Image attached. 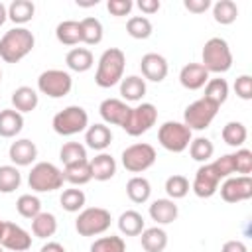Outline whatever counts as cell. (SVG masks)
<instances>
[{
	"label": "cell",
	"instance_id": "484cf974",
	"mask_svg": "<svg viewBox=\"0 0 252 252\" xmlns=\"http://www.w3.org/2000/svg\"><path fill=\"white\" fill-rule=\"evenodd\" d=\"M120 94L128 102H138L146 94V81L138 75H128L120 81Z\"/></svg>",
	"mask_w": 252,
	"mask_h": 252
},
{
	"label": "cell",
	"instance_id": "8992f818",
	"mask_svg": "<svg viewBox=\"0 0 252 252\" xmlns=\"http://www.w3.org/2000/svg\"><path fill=\"white\" fill-rule=\"evenodd\" d=\"M193 140V132L183 124V122H175V120H167L159 126L158 130V142L161 144V148H165L171 154H181L189 148Z\"/></svg>",
	"mask_w": 252,
	"mask_h": 252
},
{
	"label": "cell",
	"instance_id": "ffe728a7",
	"mask_svg": "<svg viewBox=\"0 0 252 252\" xmlns=\"http://www.w3.org/2000/svg\"><path fill=\"white\" fill-rule=\"evenodd\" d=\"M85 142L87 148L94 152H104L112 142V130L106 124H93L85 130Z\"/></svg>",
	"mask_w": 252,
	"mask_h": 252
},
{
	"label": "cell",
	"instance_id": "db71d44e",
	"mask_svg": "<svg viewBox=\"0 0 252 252\" xmlns=\"http://www.w3.org/2000/svg\"><path fill=\"white\" fill-rule=\"evenodd\" d=\"M6 20H8V8H6V6L0 2V26H2Z\"/></svg>",
	"mask_w": 252,
	"mask_h": 252
},
{
	"label": "cell",
	"instance_id": "f907efd6",
	"mask_svg": "<svg viewBox=\"0 0 252 252\" xmlns=\"http://www.w3.org/2000/svg\"><path fill=\"white\" fill-rule=\"evenodd\" d=\"M220 252H248V246L242 240H226L220 246Z\"/></svg>",
	"mask_w": 252,
	"mask_h": 252
},
{
	"label": "cell",
	"instance_id": "681fc988",
	"mask_svg": "<svg viewBox=\"0 0 252 252\" xmlns=\"http://www.w3.org/2000/svg\"><path fill=\"white\" fill-rule=\"evenodd\" d=\"M211 0H183V8L193 12V14H203L211 8Z\"/></svg>",
	"mask_w": 252,
	"mask_h": 252
},
{
	"label": "cell",
	"instance_id": "2e32d148",
	"mask_svg": "<svg viewBox=\"0 0 252 252\" xmlns=\"http://www.w3.org/2000/svg\"><path fill=\"white\" fill-rule=\"evenodd\" d=\"M8 158L16 167H26L32 165L37 158V146L35 142L28 140V138H20L16 142L10 144L8 148Z\"/></svg>",
	"mask_w": 252,
	"mask_h": 252
},
{
	"label": "cell",
	"instance_id": "6da1fadb",
	"mask_svg": "<svg viewBox=\"0 0 252 252\" xmlns=\"http://www.w3.org/2000/svg\"><path fill=\"white\" fill-rule=\"evenodd\" d=\"M124 67H126V55L118 47H108L102 51L96 63L94 83L100 89H110L118 85L124 79Z\"/></svg>",
	"mask_w": 252,
	"mask_h": 252
},
{
	"label": "cell",
	"instance_id": "ba28073f",
	"mask_svg": "<svg viewBox=\"0 0 252 252\" xmlns=\"http://www.w3.org/2000/svg\"><path fill=\"white\" fill-rule=\"evenodd\" d=\"M73 79L63 69H47L37 77V91L49 98H63L71 93Z\"/></svg>",
	"mask_w": 252,
	"mask_h": 252
},
{
	"label": "cell",
	"instance_id": "f35d334b",
	"mask_svg": "<svg viewBox=\"0 0 252 252\" xmlns=\"http://www.w3.org/2000/svg\"><path fill=\"white\" fill-rule=\"evenodd\" d=\"M85 201H87V197H85L83 189H77V187L65 189V191L61 193V197H59L61 207H63L67 213H79V211H83Z\"/></svg>",
	"mask_w": 252,
	"mask_h": 252
},
{
	"label": "cell",
	"instance_id": "bcb514c9",
	"mask_svg": "<svg viewBox=\"0 0 252 252\" xmlns=\"http://www.w3.org/2000/svg\"><path fill=\"white\" fill-rule=\"evenodd\" d=\"M213 169L217 171V175L220 179H226V177H232L234 173V163H232V154H224L220 158H217L215 161H211Z\"/></svg>",
	"mask_w": 252,
	"mask_h": 252
},
{
	"label": "cell",
	"instance_id": "ee69618b",
	"mask_svg": "<svg viewBox=\"0 0 252 252\" xmlns=\"http://www.w3.org/2000/svg\"><path fill=\"white\" fill-rule=\"evenodd\" d=\"M91 252H126V242L122 236H100L91 244Z\"/></svg>",
	"mask_w": 252,
	"mask_h": 252
},
{
	"label": "cell",
	"instance_id": "4fadbf2b",
	"mask_svg": "<svg viewBox=\"0 0 252 252\" xmlns=\"http://www.w3.org/2000/svg\"><path fill=\"white\" fill-rule=\"evenodd\" d=\"M219 183H220V177L213 169L211 161H207L197 169L193 183H191V189L199 199H209L219 191Z\"/></svg>",
	"mask_w": 252,
	"mask_h": 252
},
{
	"label": "cell",
	"instance_id": "b9f144b4",
	"mask_svg": "<svg viewBox=\"0 0 252 252\" xmlns=\"http://www.w3.org/2000/svg\"><path fill=\"white\" fill-rule=\"evenodd\" d=\"M16 211L24 219H33V217H37L41 213V201L32 193H24L16 201Z\"/></svg>",
	"mask_w": 252,
	"mask_h": 252
},
{
	"label": "cell",
	"instance_id": "9c48e42d",
	"mask_svg": "<svg viewBox=\"0 0 252 252\" xmlns=\"http://www.w3.org/2000/svg\"><path fill=\"white\" fill-rule=\"evenodd\" d=\"M220 106H217L215 102L207 100L205 96L193 100L185 112H183V124L193 132V130H205L211 126V122L215 120L217 112H219Z\"/></svg>",
	"mask_w": 252,
	"mask_h": 252
},
{
	"label": "cell",
	"instance_id": "60d3db41",
	"mask_svg": "<svg viewBox=\"0 0 252 252\" xmlns=\"http://www.w3.org/2000/svg\"><path fill=\"white\" fill-rule=\"evenodd\" d=\"M189 189H191V185H189V179H187L185 175L175 173V175H169V177L165 179V193H167V197H169L171 201L183 199V197L189 193Z\"/></svg>",
	"mask_w": 252,
	"mask_h": 252
},
{
	"label": "cell",
	"instance_id": "52a82bcc",
	"mask_svg": "<svg viewBox=\"0 0 252 252\" xmlns=\"http://www.w3.org/2000/svg\"><path fill=\"white\" fill-rule=\"evenodd\" d=\"M110 211L102 207H89L79 211V217L75 219V230L81 236H98L110 228Z\"/></svg>",
	"mask_w": 252,
	"mask_h": 252
},
{
	"label": "cell",
	"instance_id": "8d00e7d4",
	"mask_svg": "<svg viewBox=\"0 0 252 252\" xmlns=\"http://www.w3.org/2000/svg\"><path fill=\"white\" fill-rule=\"evenodd\" d=\"M215 154V146L209 138L205 136H197L191 140L189 144V156L195 159V161H201V163H207Z\"/></svg>",
	"mask_w": 252,
	"mask_h": 252
},
{
	"label": "cell",
	"instance_id": "cb8c5ba5",
	"mask_svg": "<svg viewBox=\"0 0 252 252\" xmlns=\"http://www.w3.org/2000/svg\"><path fill=\"white\" fill-rule=\"evenodd\" d=\"M140 242L142 248L146 252H163L167 246V232L159 226H152V228H144L140 232Z\"/></svg>",
	"mask_w": 252,
	"mask_h": 252
},
{
	"label": "cell",
	"instance_id": "f1b7e54d",
	"mask_svg": "<svg viewBox=\"0 0 252 252\" xmlns=\"http://www.w3.org/2000/svg\"><path fill=\"white\" fill-rule=\"evenodd\" d=\"M79 28H81V41L83 43H87V45H98L102 41L104 30H102V24H100L98 18H93V16L83 18L79 22Z\"/></svg>",
	"mask_w": 252,
	"mask_h": 252
},
{
	"label": "cell",
	"instance_id": "74e56055",
	"mask_svg": "<svg viewBox=\"0 0 252 252\" xmlns=\"http://www.w3.org/2000/svg\"><path fill=\"white\" fill-rule=\"evenodd\" d=\"M126 32L134 39H148L154 32V26L146 16H132L126 22Z\"/></svg>",
	"mask_w": 252,
	"mask_h": 252
},
{
	"label": "cell",
	"instance_id": "7dc6e473",
	"mask_svg": "<svg viewBox=\"0 0 252 252\" xmlns=\"http://www.w3.org/2000/svg\"><path fill=\"white\" fill-rule=\"evenodd\" d=\"M234 93L238 98L242 100H250L252 98V77L250 75H240L234 81Z\"/></svg>",
	"mask_w": 252,
	"mask_h": 252
},
{
	"label": "cell",
	"instance_id": "3957f363",
	"mask_svg": "<svg viewBox=\"0 0 252 252\" xmlns=\"http://www.w3.org/2000/svg\"><path fill=\"white\" fill-rule=\"evenodd\" d=\"M201 65L209 73H226L232 67V51L222 37H211L205 41L201 51Z\"/></svg>",
	"mask_w": 252,
	"mask_h": 252
},
{
	"label": "cell",
	"instance_id": "6f0895ef",
	"mask_svg": "<svg viewBox=\"0 0 252 252\" xmlns=\"http://www.w3.org/2000/svg\"><path fill=\"white\" fill-rule=\"evenodd\" d=\"M0 252H4V248H2V246H0Z\"/></svg>",
	"mask_w": 252,
	"mask_h": 252
},
{
	"label": "cell",
	"instance_id": "5b68a950",
	"mask_svg": "<svg viewBox=\"0 0 252 252\" xmlns=\"http://www.w3.org/2000/svg\"><path fill=\"white\" fill-rule=\"evenodd\" d=\"M51 126H53L55 134H59V136H75L89 128V114L83 106L71 104L53 116Z\"/></svg>",
	"mask_w": 252,
	"mask_h": 252
},
{
	"label": "cell",
	"instance_id": "f6af8a7d",
	"mask_svg": "<svg viewBox=\"0 0 252 252\" xmlns=\"http://www.w3.org/2000/svg\"><path fill=\"white\" fill-rule=\"evenodd\" d=\"M232 163H234V173L250 175L252 173V152L246 148H238L232 154Z\"/></svg>",
	"mask_w": 252,
	"mask_h": 252
},
{
	"label": "cell",
	"instance_id": "5bb4252c",
	"mask_svg": "<svg viewBox=\"0 0 252 252\" xmlns=\"http://www.w3.org/2000/svg\"><path fill=\"white\" fill-rule=\"evenodd\" d=\"M0 246L14 250V252H26L32 246V236L22 226L4 220L2 228H0Z\"/></svg>",
	"mask_w": 252,
	"mask_h": 252
},
{
	"label": "cell",
	"instance_id": "ac0fdd59",
	"mask_svg": "<svg viewBox=\"0 0 252 252\" xmlns=\"http://www.w3.org/2000/svg\"><path fill=\"white\" fill-rule=\"evenodd\" d=\"M209 81V71L201 63H187L179 71V83L187 91H199L207 85Z\"/></svg>",
	"mask_w": 252,
	"mask_h": 252
},
{
	"label": "cell",
	"instance_id": "11a10c76",
	"mask_svg": "<svg viewBox=\"0 0 252 252\" xmlns=\"http://www.w3.org/2000/svg\"><path fill=\"white\" fill-rule=\"evenodd\" d=\"M0 81H2V69H0Z\"/></svg>",
	"mask_w": 252,
	"mask_h": 252
},
{
	"label": "cell",
	"instance_id": "d6986e66",
	"mask_svg": "<svg viewBox=\"0 0 252 252\" xmlns=\"http://www.w3.org/2000/svg\"><path fill=\"white\" fill-rule=\"evenodd\" d=\"M89 165H91V175L96 181H108L116 175V159L106 152H100L98 156L89 159Z\"/></svg>",
	"mask_w": 252,
	"mask_h": 252
},
{
	"label": "cell",
	"instance_id": "4dcf8cb0",
	"mask_svg": "<svg viewBox=\"0 0 252 252\" xmlns=\"http://www.w3.org/2000/svg\"><path fill=\"white\" fill-rule=\"evenodd\" d=\"M144 217L138 213V211H124L120 217H118V230L124 234V236H138L142 230H144Z\"/></svg>",
	"mask_w": 252,
	"mask_h": 252
},
{
	"label": "cell",
	"instance_id": "f5cc1de1",
	"mask_svg": "<svg viewBox=\"0 0 252 252\" xmlns=\"http://www.w3.org/2000/svg\"><path fill=\"white\" fill-rule=\"evenodd\" d=\"M39 252H67L65 250V246L63 244H59V242H47V244H43L41 248H39Z\"/></svg>",
	"mask_w": 252,
	"mask_h": 252
},
{
	"label": "cell",
	"instance_id": "d4e9b609",
	"mask_svg": "<svg viewBox=\"0 0 252 252\" xmlns=\"http://www.w3.org/2000/svg\"><path fill=\"white\" fill-rule=\"evenodd\" d=\"M65 63L71 71L75 73H85L94 65V57L91 53V49L87 47H73L67 55H65Z\"/></svg>",
	"mask_w": 252,
	"mask_h": 252
},
{
	"label": "cell",
	"instance_id": "9a60e30c",
	"mask_svg": "<svg viewBox=\"0 0 252 252\" xmlns=\"http://www.w3.org/2000/svg\"><path fill=\"white\" fill-rule=\"evenodd\" d=\"M140 71L144 81H152V83H161L167 77V59L159 53H146L140 61Z\"/></svg>",
	"mask_w": 252,
	"mask_h": 252
},
{
	"label": "cell",
	"instance_id": "7a4b0ae2",
	"mask_svg": "<svg viewBox=\"0 0 252 252\" xmlns=\"http://www.w3.org/2000/svg\"><path fill=\"white\" fill-rule=\"evenodd\" d=\"M35 37L28 28H12L0 37V59L4 63H18L32 53Z\"/></svg>",
	"mask_w": 252,
	"mask_h": 252
},
{
	"label": "cell",
	"instance_id": "7bdbcfd3",
	"mask_svg": "<svg viewBox=\"0 0 252 252\" xmlns=\"http://www.w3.org/2000/svg\"><path fill=\"white\" fill-rule=\"evenodd\" d=\"M59 159L63 161V165L87 159V146H83L81 142H67L59 150Z\"/></svg>",
	"mask_w": 252,
	"mask_h": 252
},
{
	"label": "cell",
	"instance_id": "603a6c76",
	"mask_svg": "<svg viewBox=\"0 0 252 252\" xmlns=\"http://www.w3.org/2000/svg\"><path fill=\"white\" fill-rule=\"evenodd\" d=\"M37 102H39V94H37L32 87H26V85H24V87H18V89L12 93V106H14V110H18L20 114L35 110Z\"/></svg>",
	"mask_w": 252,
	"mask_h": 252
},
{
	"label": "cell",
	"instance_id": "7c38bea8",
	"mask_svg": "<svg viewBox=\"0 0 252 252\" xmlns=\"http://www.w3.org/2000/svg\"><path fill=\"white\" fill-rule=\"evenodd\" d=\"M220 197L226 203H240L252 197V177L250 175H234L226 177L220 185Z\"/></svg>",
	"mask_w": 252,
	"mask_h": 252
},
{
	"label": "cell",
	"instance_id": "e575fe53",
	"mask_svg": "<svg viewBox=\"0 0 252 252\" xmlns=\"http://www.w3.org/2000/svg\"><path fill=\"white\" fill-rule=\"evenodd\" d=\"M213 18L220 26H228L238 18V6L232 0H219L213 4Z\"/></svg>",
	"mask_w": 252,
	"mask_h": 252
},
{
	"label": "cell",
	"instance_id": "ab89813d",
	"mask_svg": "<svg viewBox=\"0 0 252 252\" xmlns=\"http://www.w3.org/2000/svg\"><path fill=\"white\" fill-rule=\"evenodd\" d=\"M22 183V173L16 165H0V193H14Z\"/></svg>",
	"mask_w": 252,
	"mask_h": 252
},
{
	"label": "cell",
	"instance_id": "d590c367",
	"mask_svg": "<svg viewBox=\"0 0 252 252\" xmlns=\"http://www.w3.org/2000/svg\"><path fill=\"white\" fill-rule=\"evenodd\" d=\"M207 100L215 102L217 106L224 104L226 98H228V83L220 77H215V79H209L207 85H205V94H203Z\"/></svg>",
	"mask_w": 252,
	"mask_h": 252
},
{
	"label": "cell",
	"instance_id": "816d5d0a",
	"mask_svg": "<svg viewBox=\"0 0 252 252\" xmlns=\"http://www.w3.org/2000/svg\"><path fill=\"white\" fill-rule=\"evenodd\" d=\"M138 8L144 12V14H156L159 8H161V4H159V0H140L138 2Z\"/></svg>",
	"mask_w": 252,
	"mask_h": 252
},
{
	"label": "cell",
	"instance_id": "c3c4849f",
	"mask_svg": "<svg viewBox=\"0 0 252 252\" xmlns=\"http://www.w3.org/2000/svg\"><path fill=\"white\" fill-rule=\"evenodd\" d=\"M134 8V2L132 0H108L106 2V10L116 16V18H122V16H128Z\"/></svg>",
	"mask_w": 252,
	"mask_h": 252
},
{
	"label": "cell",
	"instance_id": "44dd1931",
	"mask_svg": "<svg viewBox=\"0 0 252 252\" xmlns=\"http://www.w3.org/2000/svg\"><path fill=\"white\" fill-rule=\"evenodd\" d=\"M148 213H150L152 220H156L158 224H169L177 219L179 209H177L175 201H171V199H156L150 205Z\"/></svg>",
	"mask_w": 252,
	"mask_h": 252
},
{
	"label": "cell",
	"instance_id": "30bf717a",
	"mask_svg": "<svg viewBox=\"0 0 252 252\" xmlns=\"http://www.w3.org/2000/svg\"><path fill=\"white\" fill-rule=\"evenodd\" d=\"M156 148L152 144H146V142H138V144H132L128 146L124 152H122V165L126 171L130 173H142L146 169H150L154 163H156Z\"/></svg>",
	"mask_w": 252,
	"mask_h": 252
},
{
	"label": "cell",
	"instance_id": "1f68e13d",
	"mask_svg": "<svg viewBox=\"0 0 252 252\" xmlns=\"http://www.w3.org/2000/svg\"><path fill=\"white\" fill-rule=\"evenodd\" d=\"M33 14H35V6L30 0H14L8 6V20H12L16 28L28 24L33 18Z\"/></svg>",
	"mask_w": 252,
	"mask_h": 252
},
{
	"label": "cell",
	"instance_id": "836d02e7",
	"mask_svg": "<svg viewBox=\"0 0 252 252\" xmlns=\"http://www.w3.org/2000/svg\"><path fill=\"white\" fill-rule=\"evenodd\" d=\"M55 37L63 45H77L81 43V28L75 20H63L55 28Z\"/></svg>",
	"mask_w": 252,
	"mask_h": 252
},
{
	"label": "cell",
	"instance_id": "4316f807",
	"mask_svg": "<svg viewBox=\"0 0 252 252\" xmlns=\"http://www.w3.org/2000/svg\"><path fill=\"white\" fill-rule=\"evenodd\" d=\"M63 177L67 183L71 185H85L93 179L91 175V165H89V159H81V161H75V163H69L65 165L63 169Z\"/></svg>",
	"mask_w": 252,
	"mask_h": 252
},
{
	"label": "cell",
	"instance_id": "83f0119b",
	"mask_svg": "<svg viewBox=\"0 0 252 252\" xmlns=\"http://www.w3.org/2000/svg\"><path fill=\"white\" fill-rule=\"evenodd\" d=\"M126 195H128V199H130L132 203L142 205V203H146V201L150 199V195H152V185H150V181H148L146 177L134 175V177H130L128 183H126Z\"/></svg>",
	"mask_w": 252,
	"mask_h": 252
},
{
	"label": "cell",
	"instance_id": "f546056e",
	"mask_svg": "<svg viewBox=\"0 0 252 252\" xmlns=\"http://www.w3.org/2000/svg\"><path fill=\"white\" fill-rule=\"evenodd\" d=\"M220 136H222V140H224L226 146H230V148H242L244 142H246V138H248V130H246V126L242 122L230 120V122H226L222 126Z\"/></svg>",
	"mask_w": 252,
	"mask_h": 252
},
{
	"label": "cell",
	"instance_id": "d6a6232c",
	"mask_svg": "<svg viewBox=\"0 0 252 252\" xmlns=\"http://www.w3.org/2000/svg\"><path fill=\"white\" fill-rule=\"evenodd\" d=\"M32 232L37 238H49L57 232V219L53 213H39L32 219Z\"/></svg>",
	"mask_w": 252,
	"mask_h": 252
},
{
	"label": "cell",
	"instance_id": "e0dca14e",
	"mask_svg": "<svg viewBox=\"0 0 252 252\" xmlns=\"http://www.w3.org/2000/svg\"><path fill=\"white\" fill-rule=\"evenodd\" d=\"M130 108L124 100L120 98H104L98 106V112H100V118L106 122V124H114V126H124L128 114H130Z\"/></svg>",
	"mask_w": 252,
	"mask_h": 252
},
{
	"label": "cell",
	"instance_id": "7402d4cb",
	"mask_svg": "<svg viewBox=\"0 0 252 252\" xmlns=\"http://www.w3.org/2000/svg\"><path fill=\"white\" fill-rule=\"evenodd\" d=\"M24 128V116L14 108L0 110V138H16Z\"/></svg>",
	"mask_w": 252,
	"mask_h": 252
},
{
	"label": "cell",
	"instance_id": "8fae6325",
	"mask_svg": "<svg viewBox=\"0 0 252 252\" xmlns=\"http://www.w3.org/2000/svg\"><path fill=\"white\" fill-rule=\"evenodd\" d=\"M158 122V108L152 102H142L130 108V114L122 126L128 136H142Z\"/></svg>",
	"mask_w": 252,
	"mask_h": 252
},
{
	"label": "cell",
	"instance_id": "9f6ffc18",
	"mask_svg": "<svg viewBox=\"0 0 252 252\" xmlns=\"http://www.w3.org/2000/svg\"><path fill=\"white\" fill-rule=\"evenodd\" d=\"M2 222H4V220H2V219H0V228H2Z\"/></svg>",
	"mask_w": 252,
	"mask_h": 252
},
{
	"label": "cell",
	"instance_id": "277c9868",
	"mask_svg": "<svg viewBox=\"0 0 252 252\" xmlns=\"http://www.w3.org/2000/svg\"><path fill=\"white\" fill-rule=\"evenodd\" d=\"M63 183H65L63 171L49 161L35 163L28 175V185L35 193H51L55 189H61Z\"/></svg>",
	"mask_w": 252,
	"mask_h": 252
}]
</instances>
